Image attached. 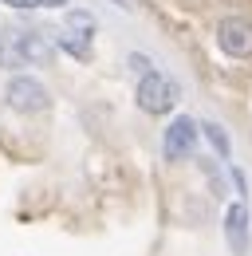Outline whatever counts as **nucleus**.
<instances>
[{"label": "nucleus", "instance_id": "obj_2", "mask_svg": "<svg viewBox=\"0 0 252 256\" xmlns=\"http://www.w3.org/2000/svg\"><path fill=\"white\" fill-rule=\"evenodd\" d=\"M4 102H8L12 110H20V114H40V110L52 106V95H48V87H44L40 79L12 75V79L4 83Z\"/></svg>", "mask_w": 252, "mask_h": 256}, {"label": "nucleus", "instance_id": "obj_12", "mask_svg": "<svg viewBox=\"0 0 252 256\" xmlns=\"http://www.w3.org/2000/svg\"><path fill=\"white\" fill-rule=\"evenodd\" d=\"M228 182H232V190H236V201H248V178H244L240 166H228Z\"/></svg>", "mask_w": 252, "mask_h": 256}, {"label": "nucleus", "instance_id": "obj_1", "mask_svg": "<svg viewBox=\"0 0 252 256\" xmlns=\"http://www.w3.org/2000/svg\"><path fill=\"white\" fill-rule=\"evenodd\" d=\"M178 98H182V87L170 79V75H162V71H150V75H142L138 79V91H134V102H138V110L142 114H170L174 106H178Z\"/></svg>", "mask_w": 252, "mask_h": 256}, {"label": "nucleus", "instance_id": "obj_8", "mask_svg": "<svg viewBox=\"0 0 252 256\" xmlns=\"http://www.w3.org/2000/svg\"><path fill=\"white\" fill-rule=\"evenodd\" d=\"M67 28L71 32H83V36H94V16L91 12H83V8H67Z\"/></svg>", "mask_w": 252, "mask_h": 256}, {"label": "nucleus", "instance_id": "obj_6", "mask_svg": "<svg viewBox=\"0 0 252 256\" xmlns=\"http://www.w3.org/2000/svg\"><path fill=\"white\" fill-rule=\"evenodd\" d=\"M56 40V48L67 52V56H75V60H91V40L94 36H83V32H71V28H63L60 36H52Z\"/></svg>", "mask_w": 252, "mask_h": 256}, {"label": "nucleus", "instance_id": "obj_4", "mask_svg": "<svg viewBox=\"0 0 252 256\" xmlns=\"http://www.w3.org/2000/svg\"><path fill=\"white\" fill-rule=\"evenodd\" d=\"M217 48L228 60H252V20L248 16H220Z\"/></svg>", "mask_w": 252, "mask_h": 256}, {"label": "nucleus", "instance_id": "obj_3", "mask_svg": "<svg viewBox=\"0 0 252 256\" xmlns=\"http://www.w3.org/2000/svg\"><path fill=\"white\" fill-rule=\"evenodd\" d=\"M197 138H201V122H193L189 114L170 118V126H166V134H162V154H166V162H186V158H193Z\"/></svg>", "mask_w": 252, "mask_h": 256}, {"label": "nucleus", "instance_id": "obj_9", "mask_svg": "<svg viewBox=\"0 0 252 256\" xmlns=\"http://www.w3.org/2000/svg\"><path fill=\"white\" fill-rule=\"evenodd\" d=\"M197 166H201V174L209 178V190L217 193V197H224V178H220V170H217V166H213V158H201V162H197Z\"/></svg>", "mask_w": 252, "mask_h": 256}, {"label": "nucleus", "instance_id": "obj_10", "mask_svg": "<svg viewBox=\"0 0 252 256\" xmlns=\"http://www.w3.org/2000/svg\"><path fill=\"white\" fill-rule=\"evenodd\" d=\"M126 67H130L138 79H142V75H150V71H158L154 60H150V56H142V52H130V56H126Z\"/></svg>", "mask_w": 252, "mask_h": 256}, {"label": "nucleus", "instance_id": "obj_7", "mask_svg": "<svg viewBox=\"0 0 252 256\" xmlns=\"http://www.w3.org/2000/svg\"><path fill=\"white\" fill-rule=\"evenodd\" d=\"M201 134H205V142L213 146V154H217L220 162L232 158V142H228V134H224L220 122H201Z\"/></svg>", "mask_w": 252, "mask_h": 256}, {"label": "nucleus", "instance_id": "obj_11", "mask_svg": "<svg viewBox=\"0 0 252 256\" xmlns=\"http://www.w3.org/2000/svg\"><path fill=\"white\" fill-rule=\"evenodd\" d=\"M8 8H20V12H32V8H67V0H4Z\"/></svg>", "mask_w": 252, "mask_h": 256}, {"label": "nucleus", "instance_id": "obj_5", "mask_svg": "<svg viewBox=\"0 0 252 256\" xmlns=\"http://www.w3.org/2000/svg\"><path fill=\"white\" fill-rule=\"evenodd\" d=\"M224 244L232 256H248L252 248V213L248 201H232L224 209Z\"/></svg>", "mask_w": 252, "mask_h": 256}]
</instances>
